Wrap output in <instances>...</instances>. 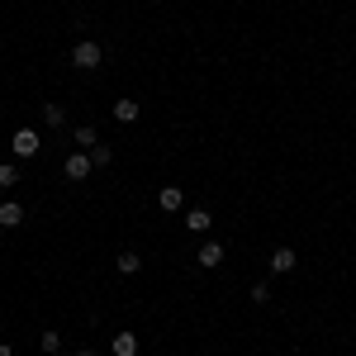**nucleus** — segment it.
Masks as SVG:
<instances>
[{"label":"nucleus","instance_id":"obj_1","mask_svg":"<svg viewBox=\"0 0 356 356\" xmlns=\"http://www.w3.org/2000/svg\"><path fill=\"white\" fill-rule=\"evenodd\" d=\"M72 62H76V67H81V72H95V67H100V62H105V48H100V43H95V38H81V43H76V48H72Z\"/></svg>","mask_w":356,"mask_h":356},{"label":"nucleus","instance_id":"obj_2","mask_svg":"<svg viewBox=\"0 0 356 356\" xmlns=\"http://www.w3.org/2000/svg\"><path fill=\"white\" fill-rule=\"evenodd\" d=\"M38 147H43V138L33 134V129H19L15 134V157H38Z\"/></svg>","mask_w":356,"mask_h":356},{"label":"nucleus","instance_id":"obj_3","mask_svg":"<svg viewBox=\"0 0 356 356\" xmlns=\"http://www.w3.org/2000/svg\"><path fill=\"white\" fill-rule=\"evenodd\" d=\"M90 152H72V157H67V166H62V171H67V181H86V176H90Z\"/></svg>","mask_w":356,"mask_h":356},{"label":"nucleus","instance_id":"obj_4","mask_svg":"<svg viewBox=\"0 0 356 356\" xmlns=\"http://www.w3.org/2000/svg\"><path fill=\"white\" fill-rule=\"evenodd\" d=\"M19 223H24V204L19 200H5L0 204V228H19Z\"/></svg>","mask_w":356,"mask_h":356},{"label":"nucleus","instance_id":"obj_5","mask_svg":"<svg viewBox=\"0 0 356 356\" xmlns=\"http://www.w3.org/2000/svg\"><path fill=\"white\" fill-rule=\"evenodd\" d=\"M195 261H200L204 271H214V266H219V261H223V243H204V247H200V252H195Z\"/></svg>","mask_w":356,"mask_h":356},{"label":"nucleus","instance_id":"obj_6","mask_svg":"<svg viewBox=\"0 0 356 356\" xmlns=\"http://www.w3.org/2000/svg\"><path fill=\"white\" fill-rule=\"evenodd\" d=\"M157 204H162L166 214H176V209L186 204V195H181V186H162V191H157Z\"/></svg>","mask_w":356,"mask_h":356},{"label":"nucleus","instance_id":"obj_7","mask_svg":"<svg viewBox=\"0 0 356 356\" xmlns=\"http://www.w3.org/2000/svg\"><path fill=\"white\" fill-rule=\"evenodd\" d=\"M295 261H300V257H295V252H290V247H275V252H271V271H275V275L295 271Z\"/></svg>","mask_w":356,"mask_h":356},{"label":"nucleus","instance_id":"obj_8","mask_svg":"<svg viewBox=\"0 0 356 356\" xmlns=\"http://www.w3.org/2000/svg\"><path fill=\"white\" fill-rule=\"evenodd\" d=\"M114 356H138V332H114Z\"/></svg>","mask_w":356,"mask_h":356},{"label":"nucleus","instance_id":"obj_9","mask_svg":"<svg viewBox=\"0 0 356 356\" xmlns=\"http://www.w3.org/2000/svg\"><path fill=\"white\" fill-rule=\"evenodd\" d=\"M114 266H119V275H138L143 257H138V252H119V257H114Z\"/></svg>","mask_w":356,"mask_h":356},{"label":"nucleus","instance_id":"obj_10","mask_svg":"<svg viewBox=\"0 0 356 356\" xmlns=\"http://www.w3.org/2000/svg\"><path fill=\"white\" fill-rule=\"evenodd\" d=\"M209 209H191V214H186V228H191V233H209Z\"/></svg>","mask_w":356,"mask_h":356},{"label":"nucleus","instance_id":"obj_11","mask_svg":"<svg viewBox=\"0 0 356 356\" xmlns=\"http://www.w3.org/2000/svg\"><path fill=\"white\" fill-rule=\"evenodd\" d=\"M114 119H119V124H134L138 105H134V100H114Z\"/></svg>","mask_w":356,"mask_h":356},{"label":"nucleus","instance_id":"obj_12","mask_svg":"<svg viewBox=\"0 0 356 356\" xmlns=\"http://www.w3.org/2000/svg\"><path fill=\"white\" fill-rule=\"evenodd\" d=\"M43 124H48V129H62V124H67V110H62V105H43Z\"/></svg>","mask_w":356,"mask_h":356},{"label":"nucleus","instance_id":"obj_13","mask_svg":"<svg viewBox=\"0 0 356 356\" xmlns=\"http://www.w3.org/2000/svg\"><path fill=\"white\" fill-rule=\"evenodd\" d=\"M90 162H95V166H110V162H114V147L95 143V147H90Z\"/></svg>","mask_w":356,"mask_h":356},{"label":"nucleus","instance_id":"obj_14","mask_svg":"<svg viewBox=\"0 0 356 356\" xmlns=\"http://www.w3.org/2000/svg\"><path fill=\"white\" fill-rule=\"evenodd\" d=\"M38 347H43L48 356H57V352H62V332H43V337H38Z\"/></svg>","mask_w":356,"mask_h":356},{"label":"nucleus","instance_id":"obj_15","mask_svg":"<svg viewBox=\"0 0 356 356\" xmlns=\"http://www.w3.org/2000/svg\"><path fill=\"white\" fill-rule=\"evenodd\" d=\"M76 143H81L86 152H90V147H95V143H100V138H95V129H90V124H81V129H76Z\"/></svg>","mask_w":356,"mask_h":356},{"label":"nucleus","instance_id":"obj_16","mask_svg":"<svg viewBox=\"0 0 356 356\" xmlns=\"http://www.w3.org/2000/svg\"><path fill=\"white\" fill-rule=\"evenodd\" d=\"M252 304H271V285H266V280L252 285Z\"/></svg>","mask_w":356,"mask_h":356},{"label":"nucleus","instance_id":"obj_17","mask_svg":"<svg viewBox=\"0 0 356 356\" xmlns=\"http://www.w3.org/2000/svg\"><path fill=\"white\" fill-rule=\"evenodd\" d=\"M15 181H19V171H15V166H10V162H0V186H5V191H10V186H15Z\"/></svg>","mask_w":356,"mask_h":356},{"label":"nucleus","instance_id":"obj_18","mask_svg":"<svg viewBox=\"0 0 356 356\" xmlns=\"http://www.w3.org/2000/svg\"><path fill=\"white\" fill-rule=\"evenodd\" d=\"M0 356H15V347H10V342H0Z\"/></svg>","mask_w":356,"mask_h":356},{"label":"nucleus","instance_id":"obj_19","mask_svg":"<svg viewBox=\"0 0 356 356\" xmlns=\"http://www.w3.org/2000/svg\"><path fill=\"white\" fill-rule=\"evenodd\" d=\"M76 356H95V352H90V347H81V352H76Z\"/></svg>","mask_w":356,"mask_h":356}]
</instances>
